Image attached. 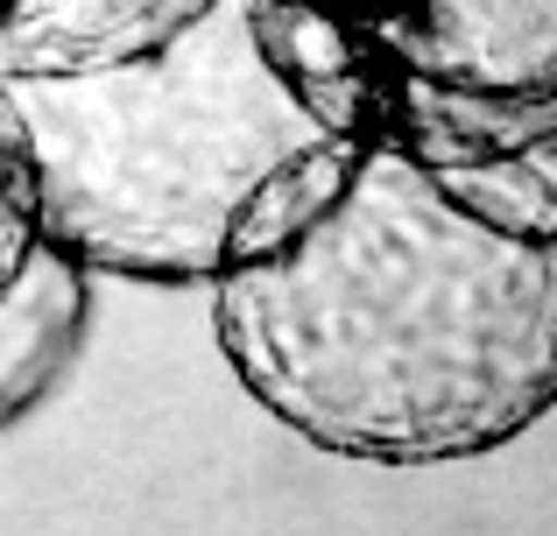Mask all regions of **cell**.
Returning a JSON list of instances; mask_svg holds the SVG:
<instances>
[{
    "label": "cell",
    "instance_id": "obj_1",
    "mask_svg": "<svg viewBox=\"0 0 557 536\" xmlns=\"http://www.w3.org/2000/svg\"><path fill=\"white\" fill-rule=\"evenodd\" d=\"M205 297L233 382L311 452L459 466L557 410V240L395 141H360L325 205Z\"/></svg>",
    "mask_w": 557,
    "mask_h": 536
},
{
    "label": "cell",
    "instance_id": "obj_2",
    "mask_svg": "<svg viewBox=\"0 0 557 536\" xmlns=\"http://www.w3.org/2000/svg\"><path fill=\"white\" fill-rule=\"evenodd\" d=\"M36 163L42 240L92 275L212 289L247 205L325 127L269 57L247 0H219L177 50L107 78H8Z\"/></svg>",
    "mask_w": 557,
    "mask_h": 536
},
{
    "label": "cell",
    "instance_id": "obj_3",
    "mask_svg": "<svg viewBox=\"0 0 557 536\" xmlns=\"http://www.w3.org/2000/svg\"><path fill=\"white\" fill-rule=\"evenodd\" d=\"M360 71V135L431 170L557 141V0H311Z\"/></svg>",
    "mask_w": 557,
    "mask_h": 536
},
{
    "label": "cell",
    "instance_id": "obj_4",
    "mask_svg": "<svg viewBox=\"0 0 557 536\" xmlns=\"http://www.w3.org/2000/svg\"><path fill=\"white\" fill-rule=\"evenodd\" d=\"M219 0H0V78H107L177 50Z\"/></svg>",
    "mask_w": 557,
    "mask_h": 536
},
{
    "label": "cell",
    "instance_id": "obj_5",
    "mask_svg": "<svg viewBox=\"0 0 557 536\" xmlns=\"http://www.w3.org/2000/svg\"><path fill=\"white\" fill-rule=\"evenodd\" d=\"M92 283L78 254L42 240L14 297L0 303V431L22 424L42 396L71 374L85 332H92Z\"/></svg>",
    "mask_w": 557,
    "mask_h": 536
},
{
    "label": "cell",
    "instance_id": "obj_6",
    "mask_svg": "<svg viewBox=\"0 0 557 536\" xmlns=\"http://www.w3.org/2000/svg\"><path fill=\"white\" fill-rule=\"evenodd\" d=\"M445 177L487 220L522 226L536 240H557V141H544L530 155H508V163H487V170H445Z\"/></svg>",
    "mask_w": 557,
    "mask_h": 536
},
{
    "label": "cell",
    "instance_id": "obj_7",
    "mask_svg": "<svg viewBox=\"0 0 557 536\" xmlns=\"http://www.w3.org/2000/svg\"><path fill=\"white\" fill-rule=\"evenodd\" d=\"M42 248V198H36V163H28L22 141V113H14V92L0 78V303L14 297V283L28 275Z\"/></svg>",
    "mask_w": 557,
    "mask_h": 536
}]
</instances>
